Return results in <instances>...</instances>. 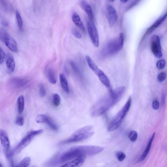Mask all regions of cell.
I'll use <instances>...</instances> for the list:
<instances>
[{
	"mask_svg": "<svg viewBox=\"0 0 167 167\" xmlns=\"http://www.w3.org/2000/svg\"><path fill=\"white\" fill-rule=\"evenodd\" d=\"M46 75L49 82L52 84H55L57 83L54 71L51 68H49L46 72Z\"/></svg>",
	"mask_w": 167,
	"mask_h": 167,
	"instance_id": "obj_18",
	"label": "cell"
},
{
	"mask_svg": "<svg viewBox=\"0 0 167 167\" xmlns=\"http://www.w3.org/2000/svg\"><path fill=\"white\" fill-rule=\"evenodd\" d=\"M0 140L6 156L8 157L9 156L11 155L10 152V140L6 132L2 130H0Z\"/></svg>",
	"mask_w": 167,
	"mask_h": 167,
	"instance_id": "obj_10",
	"label": "cell"
},
{
	"mask_svg": "<svg viewBox=\"0 0 167 167\" xmlns=\"http://www.w3.org/2000/svg\"><path fill=\"white\" fill-rule=\"evenodd\" d=\"M6 65L9 73H13L15 69V64L14 58L12 56H9L6 61Z\"/></svg>",
	"mask_w": 167,
	"mask_h": 167,
	"instance_id": "obj_17",
	"label": "cell"
},
{
	"mask_svg": "<svg viewBox=\"0 0 167 167\" xmlns=\"http://www.w3.org/2000/svg\"><path fill=\"white\" fill-rule=\"evenodd\" d=\"M60 78L62 88L65 92L68 93L69 89L66 77L63 74L61 73L60 75Z\"/></svg>",
	"mask_w": 167,
	"mask_h": 167,
	"instance_id": "obj_20",
	"label": "cell"
},
{
	"mask_svg": "<svg viewBox=\"0 0 167 167\" xmlns=\"http://www.w3.org/2000/svg\"><path fill=\"white\" fill-rule=\"evenodd\" d=\"M51 129L54 131H57L58 129L57 125L53 121L50 117H48L45 122Z\"/></svg>",
	"mask_w": 167,
	"mask_h": 167,
	"instance_id": "obj_27",
	"label": "cell"
},
{
	"mask_svg": "<svg viewBox=\"0 0 167 167\" xmlns=\"http://www.w3.org/2000/svg\"><path fill=\"white\" fill-rule=\"evenodd\" d=\"M153 107L155 110H157L159 109V103L157 99L154 100L153 103Z\"/></svg>",
	"mask_w": 167,
	"mask_h": 167,
	"instance_id": "obj_38",
	"label": "cell"
},
{
	"mask_svg": "<svg viewBox=\"0 0 167 167\" xmlns=\"http://www.w3.org/2000/svg\"><path fill=\"white\" fill-rule=\"evenodd\" d=\"M17 103L18 112L21 114L23 112L24 108V98L23 95H20L18 97Z\"/></svg>",
	"mask_w": 167,
	"mask_h": 167,
	"instance_id": "obj_23",
	"label": "cell"
},
{
	"mask_svg": "<svg viewBox=\"0 0 167 167\" xmlns=\"http://www.w3.org/2000/svg\"><path fill=\"white\" fill-rule=\"evenodd\" d=\"M166 74L164 72L161 73L159 74L158 77V80L160 82H161L164 81L166 78Z\"/></svg>",
	"mask_w": 167,
	"mask_h": 167,
	"instance_id": "obj_35",
	"label": "cell"
},
{
	"mask_svg": "<svg viewBox=\"0 0 167 167\" xmlns=\"http://www.w3.org/2000/svg\"><path fill=\"white\" fill-rule=\"evenodd\" d=\"M99 79L103 84L107 88H109L110 83L109 80L103 71L99 70L96 74Z\"/></svg>",
	"mask_w": 167,
	"mask_h": 167,
	"instance_id": "obj_15",
	"label": "cell"
},
{
	"mask_svg": "<svg viewBox=\"0 0 167 167\" xmlns=\"http://www.w3.org/2000/svg\"><path fill=\"white\" fill-rule=\"evenodd\" d=\"M48 117L45 114H40L36 116V121L39 123H45Z\"/></svg>",
	"mask_w": 167,
	"mask_h": 167,
	"instance_id": "obj_28",
	"label": "cell"
},
{
	"mask_svg": "<svg viewBox=\"0 0 167 167\" xmlns=\"http://www.w3.org/2000/svg\"></svg>",
	"mask_w": 167,
	"mask_h": 167,
	"instance_id": "obj_44",
	"label": "cell"
},
{
	"mask_svg": "<svg viewBox=\"0 0 167 167\" xmlns=\"http://www.w3.org/2000/svg\"><path fill=\"white\" fill-rule=\"evenodd\" d=\"M15 16H16L18 26L19 29L21 30L23 28V22L19 12L17 11H16V13H15Z\"/></svg>",
	"mask_w": 167,
	"mask_h": 167,
	"instance_id": "obj_26",
	"label": "cell"
},
{
	"mask_svg": "<svg viewBox=\"0 0 167 167\" xmlns=\"http://www.w3.org/2000/svg\"><path fill=\"white\" fill-rule=\"evenodd\" d=\"M16 124L18 126H22L24 125V120L23 117L18 116L16 119Z\"/></svg>",
	"mask_w": 167,
	"mask_h": 167,
	"instance_id": "obj_34",
	"label": "cell"
},
{
	"mask_svg": "<svg viewBox=\"0 0 167 167\" xmlns=\"http://www.w3.org/2000/svg\"><path fill=\"white\" fill-rule=\"evenodd\" d=\"M155 135V133H154L152 137H151L149 142H148L147 147L146 148H145L144 152L143 154H142L140 160H139V161L141 162L142 161H143L145 158H146L147 156L148 155V153H149L150 149L151 146V145H152L153 142L154 140Z\"/></svg>",
	"mask_w": 167,
	"mask_h": 167,
	"instance_id": "obj_16",
	"label": "cell"
},
{
	"mask_svg": "<svg viewBox=\"0 0 167 167\" xmlns=\"http://www.w3.org/2000/svg\"><path fill=\"white\" fill-rule=\"evenodd\" d=\"M72 19L74 24L83 32L86 31L85 28L79 15L74 12L72 15Z\"/></svg>",
	"mask_w": 167,
	"mask_h": 167,
	"instance_id": "obj_14",
	"label": "cell"
},
{
	"mask_svg": "<svg viewBox=\"0 0 167 167\" xmlns=\"http://www.w3.org/2000/svg\"><path fill=\"white\" fill-rule=\"evenodd\" d=\"M166 66V61L165 60H161L157 62L156 66L158 69L159 70L163 69Z\"/></svg>",
	"mask_w": 167,
	"mask_h": 167,
	"instance_id": "obj_32",
	"label": "cell"
},
{
	"mask_svg": "<svg viewBox=\"0 0 167 167\" xmlns=\"http://www.w3.org/2000/svg\"><path fill=\"white\" fill-rule=\"evenodd\" d=\"M125 37L123 34H120L118 38L110 40L104 46L102 53L105 57L112 56L118 53L123 48Z\"/></svg>",
	"mask_w": 167,
	"mask_h": 167,
	"instance_id": "obj_3",
	"label": "cell"
},
{
	"mask_svg": "<svg viewBox=\"0 0 167 167\" xmlns=\"http://www.w3.org/2000/svg\"><path fill=\"white\" fill-rule=\"evenodd\" d=\"M44 131L42 129L29 132L15 147L13 153L14 154L19 153L30 143L34 137L36 135L41 134Z\"/></svg>",
	"mask_w": 167,
	"mask_h": 167,
	"instance_id": "obj_5",
	"label": "cell"
},
{
	"mask_svg": "<svg viewBox=\"0 0 167 167\" xmlns=\"http://www.w3.org/2000/svg\"><path fill=\"white\" fill-rule=\"evenodd\" d=\"M0 38L11 51L14 52L18 51L16 42L4 28L0 30Z\"/></svg>",
	"mask_w": 167,
	"mask_h": 167,
	"instance_id": "obj_6",
	"label": "cell"
},
{
	"mask_svg": "<svg viewBox=\"0 0 167 167\" xmlns=\"http://www.w3.org/2000/svg\"><path fill=\"white\" fill-rule=\"evenodd\" d=\"M86 158L85 156L80 157L60 167H80L84 163Z\"/></svg>",
	"mask_w": 167,
	"mask_h": 167,
	"instance_id": "obj_13",
	"label": "cell"
},
{
	"mask_svg": "<svg viewBox=\"0 0 167 167\" xmlns=\"http://www.w3.org/2000/svg\"><path fill=\"white\" fill-rule=\"evenodd\" d=\"M138 1H135L131 3L126 8V11H127L132 8L133 7L135 6L136 5H137L138 3Z\"/></svg>",
	"mask_w": 167,
	"mask_h": 167,
	"instance_id": "obj_39",
	"label": "cell"
},
{
	"mask_svg": "<svg viewBox=\"0 0 167 167\" xmlns=\"http://www.w3.org/2000/svg\"><path fill=\"white\" fill-rule=\"evenodd\" d=\"M1 57H0V63H4L5 58V52L3 49L1 47Z\"/></svg>",
	"mask_w": 167,
	"mask_h": 167,
	"instance_id": "obj_37",
	"label": "cell"
},
{
	"mask_svg": "<svg viewBox=\"0 0 167 167\" xmlns=\"http://www.w3.org/2000/svg\"><path fill=\"white\" fill-rule=\"evenodd\" d=\"M126 88L119 86L114 91L99 100L93 106L91 110V115L93 117L103 115L109 111L121 99L125 94Z\"/></svg>",
	"mask_w": 167,
	"mask_h": 167,
	"instance_id": "obj_1",
	"label": "cell"
},
{
	"mask_svg": "<svg viewBox=\"0 0 167 167\" xmlns=\"http://www.w3.org/2000/svg\"><path fill=\"white\" fill-rule=\"evenodd\" d=\"M86 59L89 67L96 75L100 69L98 68L97 65L95 64L94 61L89 55H86Z\"/></svg>",
	"mask_w": 167,
	"mask_h": 167,
	"instance_id": "obj_19",
	"label": "cell"
},
{
	"mask_svg": "<svg viewBox=\"0 0 167 167\" xmlns=\"http://www.w3.org/2000/svg\"><path fill=\"white\" fill-rule=\"evenodd\" d=\"M103 147L93 146H83L73 147L64 151L60 157L62 163L76 159L83 156H92L102 152Z\"/></svg>",
	"mask_w": 167,
	"mask_h": 167,
	"instance_id": "obj_2",
	"label": "cell"
},
{
	"mask_svg": "<svg viewBox=\"0 0 167 167\" xmlns=\"http://www.w3.org/2000/svg\"><path fill=\"white\" fill-rule=\"evenodd\" d=\"M132 98L130 97L122 109L111 120L107 127V130L112 132L118 129L124 120L130 108Z\"/></svg>",
	"mask_w": 167,
	"mask_h": 167,
	"instance_id": "obj_4",
	"label": "cell"
},
{
	"mask_svg": "<svg viewBox=\"0 0 167 167\" xmlns=\"http://www.w3.org/2000/svg\"><path fill=\"white\" fill-rule=\"evenodd\" d=\"M70 63L74 71L77 73L80 74V71L78 68L77 67L75 63L73 62V61H70Z\"/></svg>",
	"mask_w": 167,
	"mask_h": 167,
	"instance_id": "obj_36",
	"label": "cell"
},
{
	"mask_svg": "<svg viewBox=\"0 0 167 167\" xmlns=\"http://www.w3.org/2000/svg\"><path fill=\"white\" fill-rule=\"evenodd\" d=\"M120 1L122 3H123V4H125V3L127 2L128 1H127V0H126V1H124V0H123V1Z\"/></svg>",
	"mask_w": 167,
	"mask_h": 167,
	"instance_id": "obj_41",
	"label": "cell"
},
{
	"mask_svg": "<svg viewBox=\"0 0 167 167\" xmlns=\"http://www.w3.org/2000/svg\"><path fill=\"white\" fill-rule=\"evenodd\" d=\"M167 17V12L165 14L163 15V16L159 18V19L154 24H153V25L151 26L149 29H148L147 32V34L148 33V32H150V31H151L153 30L156 28L159 27L160 24L163 22L164 20L166 17Z\"/></svg>",
	"mask_w": 167,
	"mask_h": 167,
	"instance_id": "obj_22",
	"label": "cell"
},
{
	"mask_svg": "<svg viewBox=\"0 0 167 167\" xmlns=\"http://www.w3.org/2000/svg\"><path fill=\"white\" fill-rule=\"evenodd\" d=\"M13 167H15V166H13Z\"/></svg>",
	"mask_w": 167,
	"mask_h": 167,
	"instance_id": "obj_43",
	"label": "cell"
},
{
	"mask_svg": "<svg viewBox=\"0 0 167 167\" xmlns=\"http://www.w3.org/2000/svg\"><path fill=\"white\" fill-rule=\"evenodd\" d=\"M31 161L30 158L27 157L22 160L15 167H29Z\"/></svg>",
	"mask_w": 167,
	"mask_h": 167,
	"instance_id": "obj_24",
	"label": "cell"
},
{
	"mask_svg": "<svg viewBox=\"0 0 167 167\" xmlns=\"http://www.w3.org/2000/svg\"><path fill=\"white\" fill-rule=\"evenodd\" d=\"M2 25L5 27H7L9 26V23L6 21H3L2 22Z\"/></svg>",
	"mask_w": 167,
	"mask_h": 167,
	"instance_id": "obj_40",
	"label": "cell"
},
{
	"mask_svg": "<svg viewBox=\"0 0 167 167\" xmlns=\"http://www.w3.org/2000/svg\"><path fill=\"white\" fill-rule=\"evenodd\" d=\"M138 137L137 132L136 131H132L129 132V138L131 141L135 142L137 140Z\"/></svg>",
	"mask_w": 167,
	"mask_h": 167,
	"instance_id": "obj_29",
	"label": "cell"
},
{
	"mask_svg": "<svg viewBox=\"0 0 167 167\" xmlns=\"http://www.w3.org/2000/svg\"><path fill=\"white\" fill-rule=\"evenodd\" d=\"M86 27L93 44L95 47L98 48L99 45V38L97 30L94 22L87 21Z\"/></svg>",
	"mask_w": 167,
	"mask_h": 167,
	"instance_id": "obj_7",
	"label": "cell"
},
{
	"mask_svg": "<svg viewBox=\"0 0 167 167\" xmlns=\"http://www.w3.org/2000/svg\"><path fill=\"white\" fill-rule=\"evenodd\" d=\"M26 80L19 78H13L10 82L11 85L14 87L19 88L25 85L27 83Z\"/></svg>",
	"mask_w": 167,
	"mask_h": 167,
	"instance_id": "obj_21",
	"label": "cell"
},
{
	"mask_svg": "<svg viewBox=\"0 0 167 167\" xmlns=\"http://www.w3.org/2000/svg\"><path fill=\"white\" fill-rule=\"evenodd\" d=\"M150 45L151 51L155 56L158 58H161L163 54L159 37L156 35H153L151 39Z\"/></svg>",
	"mask_w": 167,
	"mask_h": 167,
	"instance_id": "obj_8",
	"label": "cell"
},
{
	"mask_svg": "<svg viewBox=\"0 0 167 167\" xmlns=\"http://www.w3.org/2000/svg\"><path fill=\"white\" fill-rule=\"evenodd\" d=\"M39 95L42 97L45 96L46 94V89L44 85L41 84L39 86Z\"/></svg>",
	"mask_w": 167,
	"mask_h": 167,
	"instance_id": "obj_31",
	"label": "cell"
},
{
	"mask_svg": "<svg viewBox=\"0 0 167 167\" xmlns=\"http://www.w3.org/2000/svg\"><path fill=\"white\" fill-rule=\"evenodd\" d=\"M107 15L110 27L115 26L118 19V15L115 8L113 6L108 5L107 8Z\"/></svg>",
	"mask_w": 167,
	"mask_h": 167,
	"instance_id": "obj_9",
	"label": "cell"
},
{
	"mask_svg": "<svg viewBox=\"0 0 167 167\" xmlns=\"http://www.w3.org/2000/svg\"><path fill=\"white\" fill-rule=\"evenodd\" d=\"M80 6L88 15L89 20L94 22V15L91 6L88 3L85 1H81L80 3Z\"/></svg>",
	"mask_w": 167,
	"mask_h": 167,
	"instance_id": "obj_12",
	"label": "cell"
},
{
	"mask_svg": "<svg viewBox=\"0 0 167 167\" xmlns=\"http://www.w3.org/2000/svg\"><path fill=\"white\" fill-rule=\"evenodd\" d=\"M71 32L74 36L77 39H80L82 37L81 34L79 31L76 28H73L71 30Z\"/></svg>",
	"mask_w": 167,
	"mask_h": 167,
	"instance_id": "obj_30",
	"label": "cell"
},
{
	"mask_svg": "<svg viewBox=\"0 0 167 167\" xmlns=\"http://www.w3.org/2000/svg\"><path fill=\"white\" fill-rule=\"evenodd\" d=\"M52 103L55 107H58L61 103V99L60 95L57 94H54L53 95Z\"/></svg>",
	"mask_w": 167,
	"mask_h": 167,
	"instance_id": "obj_25",
	"label": "cell"
},
{
	"mask_svg": "<svg viewBox=\"0 0 167 167\" xmlns=\"http://www.w3.org/2000/svg\"><path fill=\"white\" fill-rule=\"evenodd\" d=\"M94 134V132L90 131L86 133L80 135H76L72 134L69 138L63 141V143H72L84 141L91 137Z\"/></svg>",
	"mask_w": 167,
	"mask_h": 167,
	"instance_id": "obj_11",
	"label": "cell"
},
{
	"mask_svg": "<svg viewBox=\"0 0 167 167\" xmlns=\"http://www.w3.org/2000/svg\"><path fill=\"white\" fill-rule=\"evenodd\" d=\"M1 167H2V165L1 164Z\"/></svg>",
	"mask_w": 167,
	"mask_h": 167,
	"instance_id": "obj_42",
	"label": "cell"
},
{
	"mask_svg": "<svg viewBox=\"0 0 167 167\" xmlns=\"http://www.w3.org/2000/svg\"><path fill=\"white\" fill-rule=\"evenodd\" d=\"M117 159L121 162L125 159L126 158V155L121 151H119L116 154Z\"/></svg>",
	"mask_w": 167,
	"mask_h": 167,
	"instance_id": "obj_33",
	"label": "cell"
}]
</instances>
